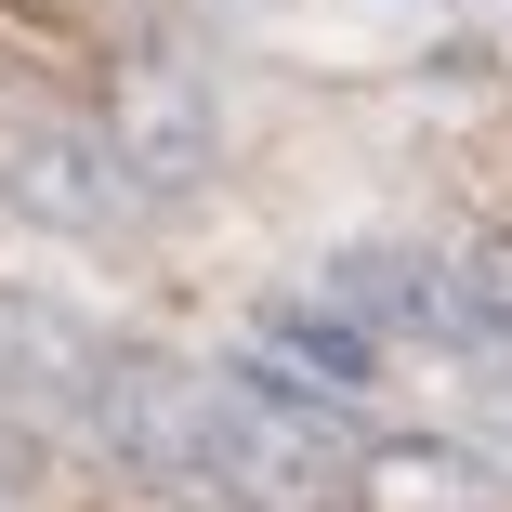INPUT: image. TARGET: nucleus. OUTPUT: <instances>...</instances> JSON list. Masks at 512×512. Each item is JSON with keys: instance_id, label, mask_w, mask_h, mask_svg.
I'll return each instance as SVG.
<instances>
[{"instance_id": "39448f33", "label": "nucleus", "mask_w": 512, "mask_h": 512, "mask_svg": "<svg viewBox=\"0 0 512 512\" xmlns=\"http://www.w3.org/2000/svg\"><path fill=\"white\" fill-rule=\"evenodd\" d=\"M0 197H14L27 224H53V237H106L132 211V171L79 119H0Z\"/></svg>"}, {"instance_id": "f257e3e1", "label": "nucleus", "mask_w": 512, "mask_h": 512, "mask_svg": "<svg viewBox=\"0 0 512 512\" xmlns=\"http://www.w3.org/2000/svg\"><path fill=\"white\" fill-rule=\"evenodd\" d=\"M211 486L237 512H342L355 460L329 434V394H302V381H276V368L237 355L211 381Z\"/></svg>"}, {"instance_id": "7ed1b4c3", "label": "nucleus", "mask_w": 512, "mask_h": 512, "mask_svg": "<svg viewBox=\"0 0 512 512\" xmlns=\"http://www.w3.org/2000/svg\"><path fill=\"white\" fill-rule=\"evenodd\" d=\"M329 302L368 329V342H434V355H486L473 302H460V263L421 250V237H355L329 250Z\"/></svg>"}, {"instance_id": "20e7f679", "label": "nucleus", "mask_w": 512, "mask_h": 512, "mask_svg": "<svg viewBox=\"0 0 512 512\" xmlns=\"http://www.w3.org/2000/svg\"><path fill=\"white\" fill-rule=\"evenodd\" d=\"M92 434H106L132 473L211 486V368H171V355H106V381H92Z\"/></svg>"}, {"instance_id": "f03ea898", "label": "nucleus", "mask_w": 512, "mask_h": 512, "mask_svg": "<svg viewBox=\"0 0 512 512\" xmlns=\"http://www.w3.org/2000/svg\"><path fill=\"white\" fill-rule=\"evenodd\" d=\"M106 145L145 197H184V184H211L224 171V92L197 79L184 53H132L119 92H106Z\"/></svg>"}, {"instance_id": "1a4fd4ad", "label": "nucleus", "mask_w": 512, "mask_h": 512, "mask_svg": "<svg viewBox=\"0 0 512 512\" xmlns=\"http://www.w3.org/2000/svg\"><path fill=\"white\" fill-rule=\"evenodd\" d=\"M499 407H512V381H499Z\"/></svg>"}, {"instance_id": "423d86ee", "label": "nucleus", "mask_w": 512, "mask_h": 512, "mask_svg": "<svg viewBox=\"0 0 512 512\" xmlns=\"http://www.w3.org/2000/svg\"><path fill=\"white\" fill-rule=\"evenodd\" d=\"M250 368H276L302 394H368L381 381V342L316 289V302H263V316H250Z\"/></svg>"}, {"instance_id": "6e6552de", "label": "nucleus", "mask_w": 512, "mask_h": 512, "mask_svg": "<svg viewBox=\"0 0 512 512\" xmlns=\"http://www.w3.org/2000/svg\"><path fill=\"white\" fill-rule=\"evenodd\" d=\"M368 486H381L394 512H421V499H434V512H499V486H486V473H460V460H421V447L368 460Z\"/></svg>"}, {"instance_id": "0eeeda50", "label": "nucleus", "mask_w": 512, "mask_h": 512, "mask_svg": "<svg viewBox=\"0 0 512 512\" xmlns=\"http://www.w3.org/2000/svg\"><path fill=\"white\" fill-rule=\"evenodd\" d=\"M0 381H14L27 407H92V381H106V342H92L66 302L0 289Z\"/></svg>"}]
</instances>
